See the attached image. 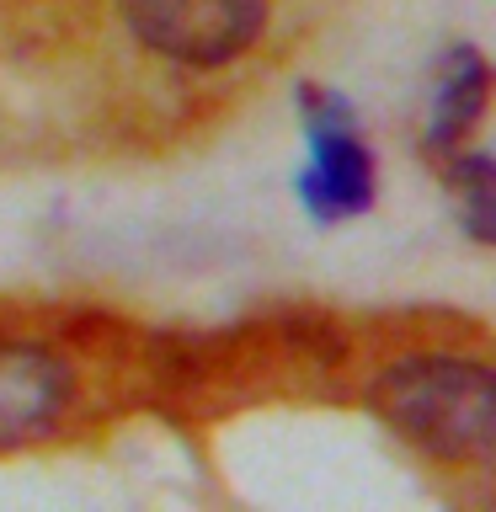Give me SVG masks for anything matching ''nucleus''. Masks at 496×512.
<instances>
[{
    "label": "nucleus",
    "mask_w": 496,
    "mask_h": 512,
    "mask_svg": "<svg viewBox=\"0 0 496 512\" xmlns=\"http://www.w3.org/2000/svg\"><path fill=\"white\" fill-rule=\"evenodd\" d=\"M448 187L459 198V224L475 246L496 240V166L486 150H448Z\"/></svg>",
    "instance_id": "6"
},
{
    "label": "nucleus",
    "mask_w": 496,
    "mask_h": 512,
    "mask_svg": "<svg viewBox=\"0 0 496 512\" xmlns=\"http://www.w3.org/2000/svg\"><path fill=\"white\" fill-rule=\"evenodd\" d=\"M294 107L304 128V166L294 176L304 214L315 224H347L368 214L379 176H374V144L363 139L358 107L342 91L315 86V80H304L294 91Z\"/></svg>",
    "instance_id": "2"
},
{
    "label": "nucleus",
    "mask_w": 496,
    "mask_h": 512,
    "mask_svg": "<svg viewBox=\"0 0 496 512\" xmlns=\"http://www.w3.org/2000/svg\"><path fill=\"white\" fill-rule=\"evenodd\" d=\"M491 96V70L475 43H448L427 86V150H459Z\"/></svg>",
    "instance_id": "5"
},
{
    "label": "nucleus",
    "mask_w": 496,
    "mask_h": 512,
    "mask_svg": "<svg viewBox=\"0 0 496 512\" xmlns=\"http://www.w3.org/2000/svg\"><path fill=\"white\" fill-rule=\"evenodd\" d=\"M368 406L395 438L443 464H491L496 374L454 352H411L368 384Z\"/></svg>",
    "instance_id": "1"
},
{
    "label": "nucleus",
    "mask_w": 496,
    "mask_h": 512,
    "mask_svg": "<svg viewBox=\"0 0 496 512\" xmlns=\"http://www.w3.org/2000/svg\"><path fill=\"white\" fill-rule=\"evenodd\" d=\"M75 395V374L54 347L27 336H0V454L54 432Z\"/></svg>",
    "instance_id": "4"
},
{
    "label": "nucleus",
    "mask_w": 496,
    "mask_h": 512,
    "mask_svg": "<svg viewBox=\"0 0 496 512\" xmlns=\"http://www.w3.org/2000/svg\"><path fill=\"white\" fill-rule=\"evenodd\" d=\"M112 6L150 54L187 70H219L240 59L267 27V0H112Z\"/></svg>",
    "instance_id": "3"
}]
</instances>
